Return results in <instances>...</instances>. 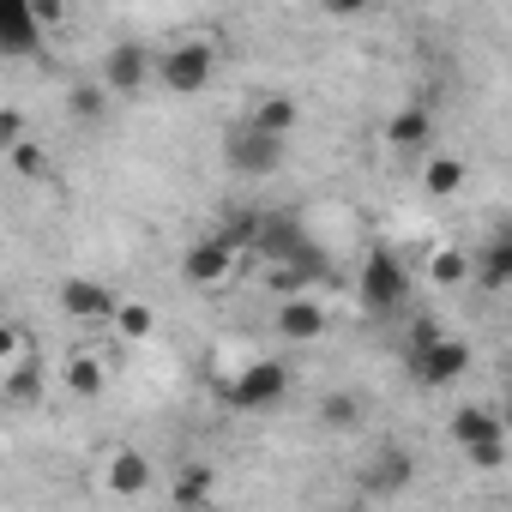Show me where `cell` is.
<instances>
[{
  "label": "cell",
  "instance_id": "6da1fadb",
  "mask_svg": "<svg viewBox=\"0 0 512 512\" xmlns=\"http://www.w3.org/2000/svg\"><path fill=\"white\" fill-rule=\"evenodd\" d=\"M446 434H452V446H458L476 470H500V464H506V422H500V410L464 404V410H452Z\"/></svg>",
  "mask_w": 512,
  "mask_h": 512
},
{
  "label": "cell",
  "instance_id": "7a4b0ae2",
  "mask_svg": "<svg viewBox=\"0 0 512 512\" xmlns=\"http://www.w3.org/2000/svg\"><path fill=\"white\" fill-rule=\"evenodd\" d=\"M211 73H217V49L199 43V37H187L175 49H157V85L169 97H199L211 85Z\"/></svg>",
  "mask_w": 512,
  "mask_h": 512
},
{
  "label": "cell",
  "instance_id": "3957f363",
  "mask_svg": "<svg viewBox=\"0 0 512 512\" xmlns=\"http://www.w3.org/2000/svg\"><path fill=\"white\" fill-rule=\"evenodd\" d=\"M356 296H362L368 314H398V308L410 302V272H404L398 253H386V247L368 253V260H362V278H356Z\"/></svg>",
  "mask_w": 512,
  "mask_h": 512
},
{
  "label": "cell",
  "instance_id": "277c9868",
  "mask_svg": "<svg viewBox=\"0 0 512 512\" xmlns=\"http://www.w3.org/2000/svg\"><path fill=\"white\" fill-rule=\"evenodd\" d=\"M296 386V374H290V362H278V356H260V362H247L229 386H223V398L235 404V410H272L284 392Z\"/></svg>",
  "mask_w": 512,
  "mask_h": 512
},
{
  "label": "cell",
  "instance_id": "5b68a950",
  "mask_svg": "<svg viewBox=\"0 0 512 512\" xmlns=\"http://www.w3.org/2000/svg\"><path fill=\"white\" fill-rule=\"evenodd\" d=\"M284 139H272V133H260V127H235L229 139H223V163L241 175V181H266V175H278L284 169Z\"/></svg>",
  "mask_w": 512,
  "mask_h": 512
},
{
  "label": "cell",
  "instance_id": "8992f818",
  "mask_svg": "<svg viewBox=\"0 0 512 512\" xmlns=\"http://www.w3.org/2000/svg\"><path fill=\"white\" fill-rule=\"evenodd\" d=\"M103 91L109 97H139L145 91V79H157V55L145 49V43H115V49H103Z\"/></svg>",
  "mask_w": 512,
  "mask_h": 512
},
{
  "label": "cell",
  "instance_id": "52a82bcc",
  "mask_svg": "<svg viewBox=\"0 0 512 512\" xmlns=\"http://www.w3.org/2000/svg\"><path fill=\"white\" fill-rule=\"evenodd\" d=\"M61 314H67V320H85V326H115L121 296H115L103 278H67V284H61Z\"/></svg>",
  "mask_w": 512,
  "mask_h": 512
},
{
  "label": "cell",
  "instance_id": "ba28073f",
  "mask_svg": "<svg viewBox=\"0 0 512 512\" xmlns=\"http://www.w3.org/2000/svg\"><path fill=\"white\" fill-rule=\"evenodd\" d=\"M416 482V458H410V446H380L368 464H362V494L368 500H392V494H404Z\"/></svg>",
  "mask_w": 512,
  "mask_h": 512
},
{
  "label": "cell",
  "instance_id": "9c48e42d",
  "mask_svg": "<svg viewBox=\"0 0 512 512\" xmlns=\"http://www.w3.org/2000/svg\"><path fill=\"white\" fill-rule=\"evenodd\" d=\"M235 266H241V260H235V253H229L217 235H199V241L181 253V278H187L193 290H217V284H229Z\"/></svg>",
  "mask_w": 512,
  "mask_h": 512
},
{
  "label": "cell",
  "instance_id": "30bf717a",
  "mask_svg": "<svg viewBox=\"0 0 512 512\" xmlns=\"http://www.w3.org/2000/svg\"><path fill=\"white\" fill-rule=\"evenodd\" d=\"M410 374H416L422 386H452V380L470 374V344H464V338H440L434 350L410 356Z\"/></svg>",
  "mask_w": 512,
  "mask_h": 512
},
{
  "label": "cell",
  "instance_id": "8fae6325",
  "mask_svg": "<svg viewBox=\"0 0 512 512\" xmlns=\"http://www.w3.org/2000/svg\"><path fill=\"white\" fill-rule=\"evenodd\" d=\"M43 49V25H37V13H31V0H7L0 7V55L7 61H25V55H37Z\"/></svg>",
  "mask_w": 512,
  "mask_h": 512
},
{
  "label": "cell",
  "instance_id": "7c38bea8",
  "mask_svg": "<svg viewBox=\"0 0 512 512\" xmlns=\"http://www.w3.org/2000/svg\"><path fill=\"white\" fill-rule=\"evenodd\" d=\"M260 253H266L272 266H308V260H320V253L308 247V235H302V223H290V217H266Z\"/></svg>",
  "mask_w": 512,
  "mask_h": 512
},
{
  "label": "cell",
  "instance_id": "4fadbf2b",
  "mask_svg": "<svg viewBox=\"0 0 512 512\" xmlns=\"http://www.w3.org/2000/svg\"><path fill=\"white\" fill-rule=\"evenodd\" d=\"M157 482V464L145 458V452H133V446H121V452H109V464H103V488L109 494H121V500H133V494H145Z\"/></svg>",
  "mask_w": 512,
  "mask_h": 512
},
{
  "label": "cell",
  "instance_id": "5bb4252c",
  "mask_svg": "<svg viewBox=\"0 0 512 512\" xmlns=\"http://www.w3.org/2000/svg\"><path fill=\"white\" fill-rule=\"evenodd\" d=\"M247 127H260V133H272V139L290 145V133L302 127V103H296L290 91H260V103H253Z\"/></svg>",
  "mask_w": 512,
  "mask_h": 512
},
{
  "label": "cell",
  "instance_id": "9a60e30c",
  "mask_svg": "<svg viewBox=\"0 0 512 512\" xmlns=\"http://www.w3.org/2000/svg\"><path fill=\"white\" fill-rule=\"evenodd\" d=\"M386 145H392V151H428V145H434V109H428V103H404V109L386 121Z\"/></svg>",
  "mask_w": 512,
  "mask_h": 512
},
{
  "label": "cell",
  "instance_id": "2e32d148",
  "mask_svg": "<svg viewBox=\"0 0 512 512\" xmlns=\"http://www.w3.org/2000/svg\"><path fill=\"white\" fill-rule=\"evenodd\" d=\"M278 338H290V344H314V338H326V308H320L314 296L278 302Z\"/></svg>",
  "mask_w": 512,
  "mask_h": 512
},
{
  "label": "cell",
  "instance_id": "e0dca14e",
  "mask_svg": "<svg viewBox=\"0 0 512 512\" xmlns=\"http://www.w3.org/2000/svg\"><path fill=\"white\" fill-rule=\"evenodd\" d=\"M211 488H217V470H211L205 458H187V464L175 470V482H169V500H175L181 512H199V506L211 500Z\"/></svg>",
  "mask_w": 512,
  "mask_h": 512
},
{
  "label": "cell",
  "instance_id": "ac0fdd59",
  "mask_svg": "<svg viewBox=\"0 0 512 512\" xmlns=\"http://www.w3.org/2000/svg\"><path fill=\"white\" fill-rule=\"evenodd\" d=\"M476 284L482 290H512V229H500L488 247H482V260H476Z\"/></svg>",
  "mask_w": 512,
  "mask_h": 512
},
{
  "label": "cell",
  "instance_id": "d6986e66",
  "mask_svg": "<svg viewBox=\"0 0 512 512\" xmlns=\"http://www.w3.org/2000/svg\"><path fill=\"white\" fill-rule=\"evenodd\" d=\"M260 229H266V217L260 211H223V223L211 229L229 253H235V260H241V253H260Z\"/></svg>",
  "mask_w": 512,
  "mask_h": 512
},
{
  "label": "cell",
  "instance_id": "ffe728a7",
  "mask_svg": "<svg viewBox=\"0 0 512 512\" xmlns=\"http://www.w3.org/2000/svg\"><path fill=\"white\" fill-rule=\"evenodd\" d=\"M428 278H434V290H464L476 278V260L458 253V247H434L428 253Z\"/></svg>",
  "mask_w": 512,
  "mask_h": 512
},
{
  "label": "cell",
  "instance_id": "44dd1931",
  "mask_svg": "<svg viewBox=\"0 0 512 512\" xmlns=\"http://www.w3.org/2000/svg\"><path fill=\"white\" fill-rule=\"evenodd\" d=\"M43 380H49V374H43V362L31 356V362H19V368L0 374V392H7V404H19V410H25V404H37V398H43Z\"/></svg>",
  "mask_w": 512,
  "mask_h": 512
},
{
  "label": "cell",
  "instance_id": "7402d4cb",
  "mask_svg": "<svg viewBox=\"0 0 512 512\" xmlns=\"http://www.w3.org/2000/svg\"><path fill=\"white\" fill-rule=\"evenodd\" d=\"M422 187H428L434 199H458V193H464V163L446 157V151H434L428 169H422Z\"/></svg>",
  "mask_w": 512,
  "mask_h": 512
},
{
  "label": "cell",
  "instance_id": "603a6c76",
  "mask_svg": "<svg viewBox=\"0 0 512 512\" xmlns=\"http://www.w3.org/2000/svg\"><path fill=\"white\" fill-rule=\"evenodd\" d=\"M61 380H67V392H73V398H103V392H109V368H103L97 356H73Z\"/></svg>",
  "mask_w": 512,
  "mask_h": 512
},
{
  "label": "cell",
  "instance_id": "cb8c5ba5",
  "mask_svg": "<svg viewBox=\"0 0 512 512\" xmlns=\"http://www.w3.org/2000/svg\"><path fill=\"white\" fill-rule=\"evenodd\" d=\"M67 115H73V121H103V115H109V91H103V79H79V85L67 91Z\"/></svg>",
  "mask_w": 512,
  "mask_h": 512
},
{
  "label": "cell",
  "instance_id": "d4e9b609",
  "mask_svg": "<svg viewBox=\"0 0 512 512\" xmlns=\"http://www.w3.org/2000/svg\"><path fill=\"white\" fill-rule=\"evenodd\" d=\"M121 344H139V338H151L157 332V308L151 302H121V314H115V326H109Z\"/></svg>",
  "mask_w": 512,
  "mask_h": 512
},
{
  "label": "cell",
  "instance_id": "484cf974",
  "mask_svg": "<svg viewBox=\"0 0 512 512\" xmlns=\"http://www.w3.org/2000/svg\"><path fill=\"white\" fill-rule=\"evenodd\" d=\"M320 422H326V428H338V434H350V428L362 422V398H356V392H344V386H338V392H326V398H320Z\"/></svg>",
  "mask_w": 512,
  "mask_h": 512
},
{
  "label": "cell",
  "instance_id": "4316f807",
  "mask_svg": "<svg viewBox=\"0 0 512 512\" xmlns=\"http://www.w3.org/2000/svg\"><path fill=\"white\" fill-rule=\"evenodd\" d=\"M7 169H13L19 181H49V145H37V139L13 145V151H7Z\"/></svg>",
  "mask_w": 512,
  "mask_h": 512
},
{
  "label": "cell",
  "instance_id": "83f0119b",
  "mask_svg": "<svg viewBox=\"0 0 512 512\" xmlns=\"http://www.w3.org/2000/svg\"><path fill=\"white\" fill-rule=\"evenodd\" d=\"M19 362H31V332L25 326H7V332H0V374L19 368Z\"/></svg>",
  "mask_w": 512,
  "mask_h": 512
},
{
  "label": "cell",
  "instance_id": "f1b7e54d",
  "mask_svg": "<svg viewBox=\"0 0 512 512\" xmlns=\"http://www.w3.org/2000/svg\"><path fill=\"white\" fill-rule=\"evenodd\" d=\"M13 145H25V115L7 103V109H0V151H13Z\"/></svg>",
  "mask_w": 512,
  "mask_h": 512
},
{
  "label": "cell",
  "instance_id": "f546056e",
  "mask_svg": "<svg viewBox=\"0 0 512 512\" xmlns=\"http://www.w3.org/2000/svg\"><path fill=\"white\" fill-rule=\"evenodd\" d=\"M440 338H446V332H440L434 320H416V326H410V356H422V350H434Z\"/></svg>",
  "mask_w": 512,
  "mask_h": 512
},
{
  "label": "cell",
  "instance_id": "4dcf8cb0",
  "mask_svg": "<svg viewBox=\"0 0 512 512\" xmlns=\"http://www.w3.org/2000/svg\"><path fill=\"white\" fill-rule=\"evenodd\" d=\"M31 13H37V25H43V31L67 19V7H61V0H31Z\"/></svg>",
  "mask_w": 512,
  "mask_h": 512
},
{
  "label": "cell",
  "instance_id": "1f68e13d",
  "mask_svg": "<svg viewBox=\"0 0 512 512\" xmlns=\"http://www.w3.org/2000/svg\"><path fill=\"white\" fill-rule=\"evenodd\" d=\"M500 422H506V434H512V386H506V404H500Z\"/></svg>",
  "mask_w": 512,
  "mask_h": 512
}]
</instances>
